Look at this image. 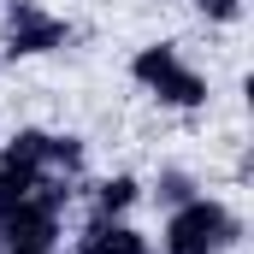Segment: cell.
<instances>
[{
  "label": "cell",
  "mask_w": 254,
  "mask_h": 254,
  "mask_svg": "<svg viewBox=\"0 0 254 254\" xmlns=\"http://www.w3.org/2000/svg\"><path fill=\"white\" fill-rule=\"evenodd\" d=\"M237 237H243V225H237V213H231L225 201L190 195V201H178V207L166 213L160 249L166 254H219V249H231Z\"/></svg>",
  "instance_id": "1"
},
{
  "label": "cell",
  "mask_w": 254,
  "mask_h": 254,
  "mask_svg": "<svg viewBox=\"0 0 254 254\" xmlns=\"http://www.w3.org/2000/svg\"><path fill=\"white\" fill-rule=\"evenodd\" d=\"M60 249V207L48 195H30L0 213V254H54Z\"/></svg>",
  "instance_id": "2"
},
{
  "label": "cell",
  "mask_w": 254,
  "mask_h": 254,
  "mask_svg": "<svg viewBox=\"0 0 254 254\" xmlns=\"http://www.w3.org/2000/svg\"><path fill=\"white\" fill-rule=\"evenodd\" d=\"M65 18L54 12H42L36 0H12V12H6V60H36V54H54L65 48Z\"/></svg>",
  "instance_id": "3"
},
{
  "label": "cell",
  "mask_w": 254,
  "mask_h": 254,
  "mask_svg": "<svg viewBox=\"0 0 254 254\" xmlns=\"http://www.w3.org/2000/svg\"><path fill=\"white\" fill-rule=\"evenodd\" d=\"M142 89H148L160 107H172V113H195V107H207V77H201L195 65H184V60H172L166 71H154Z\"/></svg>",
  "instance_id": "4"
},
{
  "label": "cell",
  "mask_w": 254,
  "mask_h": 254,
  "mask_svg": "<svg viewBox=\"0 0 254 254\" xmlns=\"http://www.w3.org/2000/svg\"><path fill=\"white\" fill-rule=\"evenodd\" d=\"M71 254H148V237L130 225V219H95Z\"/></svg>",
  "instance_id": "5"
},
{
  "label": "cell",
  "mask_w": 254,
  "mask_h": 254,
  "mask_svg": "<svg viewBox=\"0 0 254 254\" xmlns=\"http://www.w3.org/2000/svg\"><path fill=\"white\" fill-rule=\"evenodd\" d=\"M136 201H142V184L136 178H125V172L119 178H101L95 184V219H125Z\"/></svg>",
  "instance_id": "6"
},
{
  "label": "cell",
  "mask_w": 254,
  "mask_h": 254,
  "mask_svg": "<svg viewBox=\"0 0 254 254\" xmlns=\"http://www.w3.org/2000/svg\"><path fill=\"white\" fill-rule=\"evenodd\" d=\"M42 172L48 166H30V160H0V213L6 207H18V201H30L36 184H42Z\"/></svg>",
  "instance_id": "7"
},
{
  "label": "cell",
  "mask_w": 254,
  "mask_h": 254,
  "mask_svg": "<svg viewBox=\"0 0 254 254\" xmlns=\"http://www.w3.org/2000/svg\"><path fill=\"white\" fill-rule=\"evenodd\" d=\"M48 136L54 130H36V125H24L6 148H0V160H30V166H48Z\"/></svg>",
  "instance_id": "8"
},
{
  "label": "cell",
  "mask_w": 254,
  "mask_h": 254,
  "mask_svg": "<svg viewBox=\"0 0 254 254\" xmlns=\"http://www.w3.org/2000/svg\"><path fill=\"white\" fill-rule=\"evenodd\" d=\"M195 12H201L207 24H237V18H243V0H195Z\"/></svg>",
  "instance_id": "9"
},
{
  "label": "cell",
  "mask_w": 254,
  "mask_h": 254,
  "mask_svg": "<svg viewBox=\"0 0 254 254\" xmlns=\"http://www.w3.org/2000/svg\"><path fill=\"white\" fill-rule=\"evenodd\" d=\"M160 195H166V201L178 207V201H190V195H195V184L184 178V172H166V178H160Z\"/></svg>",
  "instance_id": "10"
}]
</instances>
